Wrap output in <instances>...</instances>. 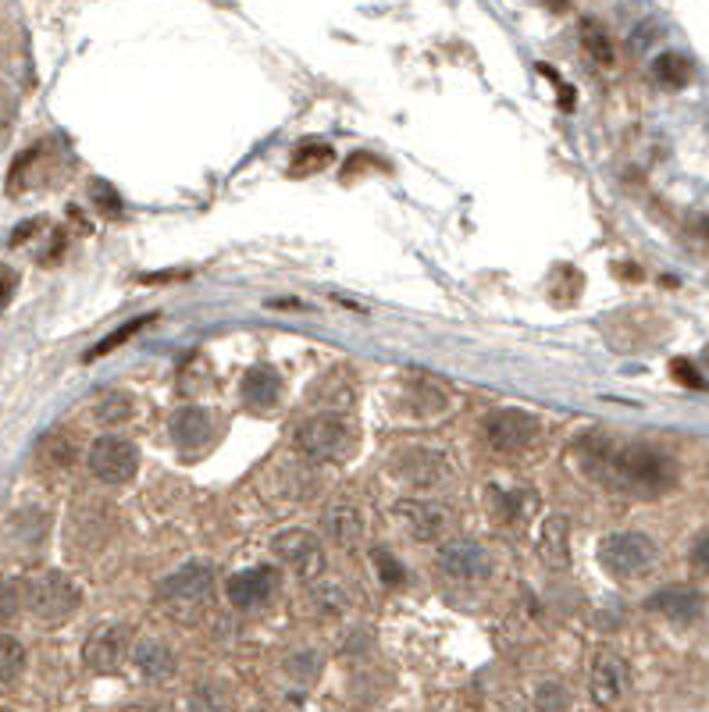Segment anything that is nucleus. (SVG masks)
<instances>
[{
	"mask_svg": "<svg viewBox=\"0 0 709 712\" xmlns=\"http://www.w3.org/2000/svg\"><path fill=\"white\" fill-rule=\"evenodd\" d=\"M581 460H585L589 474H595L603 485L624 491V496L657 499L678 485L674 456L645 442H621V438L610 435H592L581 446Z\"/></svg>",
	"mask_w": 709,
	"mask_h": 712,
	"instance_id": "obj_1",
	"label": "nucleus"
},
{
	"mask_svg": "<svg viewBox=\"0 0 709 712\" xmlns=\"http://www.w3.org/2000/svg\"><path fill=\"white\" fill-rule=\"evenodd\" d=\"M22 606L43 624H61L82 606V592L61 570H36L22 581Z\"/></svg>",
	"mask_w": 709,
	"mask_h": 712,
	"instance_id": "obj_2",
	"label": "nucleus"
},
{
	"mask_svg": "<svg viewBox=\"0 0 709 712\" xmlns=\"http://www.w3.org/2000/svg\"><path fill=\"white\" fill-rule=\"evenodd\" d=\"M599 563L616 581H631L657 563V542L642 531H613L599 542Z\"/></svg>",
	"mask_w": 709,
	"mask_h": 712,
	"instance_id": "obj_3",
	"label": "nucleus"
},
{
	"mask_svg": "<svg viewBox=\"0 0 709 712\" xmlns=\"http://www.w3.org/2000/svg\"><path fill=\"white\" fill-rule=\"evenodd\" d=\"M86 467L104 485H129L139 470V449L125 435H100L97 442L89 446Z\"/></svg>",
	"mask_w": 709,
	"mask_h": 712,
	"instance_id": "obj_4",
	"label": "nucleus"
},
{
	"mask_svg": "<svg viewBox=\"0 0 709 712\" xmlns=\"http://www.w3.org/2000/svg\"><path fill=\"white\" fill-rule=\"evenodd\" d=\"M297 446L311 460H339L353 449V425L339 413H318L297 428Z\"/></svg>",
	"mask_w": 709,
	"mask_h": 712,
	"instance_id": "obj_5",
	"label": "nucleus"
},
{
	"mask_svg": "<svg viewBox=\"0 0 709 712\" xmlns=\"http://www.w3.org/2000/svg\"><path fill=\"white\" fill-rule=\"evenodd\" d=\"M271 556L303 581H318L324 574V549L314 531L307 527H285L271 538Z\"/></svg>",
	"mask_w": 709,
	"mask_h": 712,
	"instance_id": "obj_6",
	"label": "nucleus"
},
{
	"mask_svg": "<svg viewBox=\"0 0 709 712\" xmlns=\"http://www.w3.org/2000/svg\"><path fill=\"white\" fill-rule=\"evenodd\" d=\"M482 431H485V442L496 452H521L535 442L538 417H532L528 410L506 407V410H496L493 417H485Z\"/></svg>",
	"mask_w": 709,
	"mask_h": 712,
	"instance_id": "obj_7",
	"label": "nucleus"
},
{
	"mask_svg": "<svg viewBox=\"0 0 709 712\" xmlns=\"http://www.w3.org/2000/svg\"><path fill=\"white\" fill-rule=\"evenodd\" d=\"M211 584H214V567H211V563L190 559V563H182V567L165 581L161 595H165V602H168L172 609H196V606H204V602H207Z\"/></svg>",
	"mask_w": 709,
	"mask_h": 712,
	"instance_id": "obj_8",
	"label": "nucleus"
},
{
	"mask_svg": "<svg viewBox=\"0 0 709 712\" xmlns=\"http://www.w3.org/2000/svg\"><path fill=\"white\" fill-rule=\"evenodd\" d=\"M392 514L399 517V524H404L417 542H439L453 527L449 506L431 503V499H399L392 506Z\"/></svg>",
	"mask_w": 709,
	"mask_h": 712,
	"instance_id": "obj_9",
	"label": "nucleus"
},
{
	"mask_svg": "<svg viewBox=\"0 0 709 712\" xmlns=\"http://www.w3.org/2000/svg\"><path fill=\"white\" fill-rule=\"evenodd\" d=\"M125 652H129V627L122 624H104L89 634V642L82 648V660L89 670H100V673H111L122 666Z\"/></svg>",
	"mask_w": 709,
	"mask_h": 712,
	"instance_id": "obj_10",
	"label": "nucleus"
},
{
	"mask_svg": "<svg viewBox=\"0 0 709 712\" xmlns=\"http://www.w3.org/2000/svg\"><path fill=\"white\" fill-rule=\"evenodd\" d=\"M443 570L449 577H457V581H485L488 570H493V563H488L485 549L478 542H470V538H453L443 545Z\"/></svg>",
	"mask_w": 709,
	"mask_h": 712,
	"instance_id": "obj_11",
	"label": "nucleus"
},
{
	"mask_svg": "<svg viewBox=\"0 0 709 712\" xmlns=\"http://www.w3.org/2000/svg\"><path fill=\"white\" fill-rule=\"evenodd\" d=\"M628 684H631V673L621 655L599 652L592 663V699L599 705H616L628 695Z\"/></svg>",
	"mask_w": 709,
	"mask_h": 712,
	"instance_id": "obj_12",
	"label": "nucleus"
},
{
	"mask_svg": "<svg viewBox=\"0 0 709 712\" xmlns=\"http://www.w3.org/2000/svg\"><path fill=\"white\" fill-rule=\"evenodd\" d=\"M279 588V574L271 570V567H250L243 574H235L229 577V602L235 609H253V606H264V602L275 595Z\"/></svg>",
	"mask_w": 709,
	"mask_h": 712,
	"instance_id": "obj_13",
	"label": "nucleus"
},
{
	"mask_svg": "<svg viewBox=\"0 0 709 712\" xmlns=\"http://www.w3.org/2000/svg\"><path fill=\"white\" fill-rule=\"evenodd\" d=\"M645 606L649 613H660L667 620H674V624H688V620H696L702 613V595L696 588H688V584H667V588L649 595Z\"/></svg>",
	"mask_w": 709,
	"mask_h": 712,
	"instance_id": "obj_14",
	"label": "nucleus"
},
{
	"mask_svg": "<svg viewBox=\"0 0 709 712\" xmlns=\"http://www.w3.org/2000/svg\"><path fill=\"white\" fill-rule=\"evenodd\" d=\"M396 474L407 485L428 488L446 478V460H443V452H435V449H404L396 456Z\"/></svg>",
	"mask_w": 709,
	"mask_h": 712,
	"instance_id": "obj_15",
	"label": "nucleus"
},
{
	"mask_svg": "<svg viewBox=\"0 0 709 712\" xmlns=\"http://www.w3.org/2000/svg\"><path fill=\"white\" fill-rule=\"evenodd\" d=\"M538 556L545 567L567 570L571 563V524L563 514H550L538 527Z\"/></svg>",
	"mask_w": 709,
	"mask_h": 712,
	"instance_id": "obj_16",
	"label": "nucleus"
},
{
	"mask_svg": "<svg viewBox=\"0 0 709 712\" xmlns=\"http://www.w3.org/2000/svg\"><path fill=\"white\" fill-rule=\"evenodd\" d=\"M172 442L178 449H200L211 438L214 425H211V413L204 407H178L172 413Z\"/></svg>",
	"mask_w": 709,
	"mask_h": 712,
	"instance_id": "obj_17",
	"label": "nucleus"
},
{
	"mask_svg": "<svg viewBox=\"0 0 709 712\" xmlns=\"http://www.w3.org/2000/svg\"><path fill=\"white\" fill-rule=\"evenodd\" d=\"M240 392H243V403H246V407L264 410V407H271V403H275V399L282 396V378H279L275 368H268V363H261V368H250V371H246Z\"/></svg>",
	"mask_w": 709,
	"mask_h": 712,
	"instance_id": "obj_18",
	"label": "nucleus"
},
{
	"mask_svg": "<svg viewBox=\"0 0 709 712\" xmlns=\"http://www.w3.org/2000/svg\"><path fill=\"white\" fill-rule=\"evenodd\" d=\"M133 660L143 677H150V681H165L175 673V652L165 642H157V637H143V642L133 648Z\"/></svg>",
	"mask_w": 709,
	"mask_h": 712,
	"instance_id": "obj_19",
	"label": "nucleus"
},
{
	"mask_svg": "<svg viewBox=\"0 0 709 712\" xmlns=\"http://www.w3.org/2000/svg\"><path fill=\"white\" fill-rule=\"evenodd\" d=\"M329 535L342 549H353V545L363 538V514L353 503H339L329 509Z\"/></svg>",
	"mask_w": 709,
	"mask_h": 712,
	"instance_id": "obj_20",
	"label": "nucleus"
},
{
	"mask_svg": "<svg viewBox=\"0 0 709 712\" xmlns=\"http://www.w3.org/2000/svg\"><path fill=\"white\" fill-rule=\"evenodd\" d=\"M652 79H657L660 86H667V89H681V86L692 82V61H688L684 53L667 50V53H660L657 61H652Z\"/></svg>",
	"mask_w": 709,
	"mask_h": 712,
	"instance_id": "obj_21",
	"label": "nucleus"
},
{
	"mask_svg": "<svg viewBox=\"0 0 709 712\" xmlns=\"http://www.w3.org/2000/svg\"><path fill=\"white\" fill-rule=\"evenodd\" d=\"M577 36H581V47H585V53H589V58H592L595 65H603V68L613 65V43H610L606 29L599 26L595 18H581Z\"/></svg>",
	"mask_w": 709,
	"mask_h": 712,
	"instance_id": "obj_22",
	"label": "nucleus"
},
{
	"mask_svg": "<svg viewBox=\"0 0 709 712\" xmlns=\"http://www.w3.org/2000/svg\"><path fill=\"white\" fill-rule=\"evenodd\" d=\"M94 417H97L100 425H107V428L125 425L133 417V396L129 392H104L97 399V407H94Z\"/></svg>",
	"mask_w": 709,
	"mask_h": 712,
	"instance_id": "obj_23",
	"label": "nucleus"
},
{
	"mask_svg": "<svg viewBox=\"0 0 709 712\" xmlns=\"http://www.w3.org/2000/svg\"><path fill=\"white\" fill-rule=\"evenodd\" d=\"M26 673V645L11 634H0V684H14Z\"/></svg>",
	"mask_w": 709,
	"mask_h": 712,
	"instance_id": "obj_24",
	"label": "nucleus"
},
{
	"mask_svg": "<svg viewBox=\"0 0 709 712\" xmlns=\"http://www.w3.org/2000/svg\"><path fill=\"white\" fill-rule=\"evenodd\" d=\"M329 160H332V146L329 143H300L297 154H293V164H289V172H293V175H314Z\"/></svg>",
	"mask_w": 709,
	"mask_h": 712,
	"instance_id": "obj_25",
	"label": "nucleus"
},
{
	"mask_svg": "<svg viewBox=\"0 0 709 712\" xmlns=\"http://www.w3.org/2000/svg\"><path fill=\"white\" fill-rule=\"evenodd\" d=\"M154 321V314H147V318H133V321H125L122 328H115V332L111 335H107V339H100L97 345H94V350H89L86 353V360H100V357H107V353H115L118 350V345H125V342H129L136 332H139V328H147Z\"/></svg>",
	"mask_w": 709,
	"mask_h": 712,
	"instance_id": "obj_26",
	"label": "nucleus"
},
{
	"mask_svg": "<svg viewBox=\"0 0 709 712\" xmlns=\"http://www.w3.org/2000/svg\"><path fill=\"white\" fill-rule=\"evenodd\" d=\"M40 456L54 467H68L76 460V446H71V435L68 431H50L43 442H40Z\"/></svg>",
	"mask_w": 709,
	"mask_h": 712,
	"instance_id": "obj_27",
	"label": "nucleus"
},
{
	"mask_svg": "<svg viewBox=\"0 0 709 712\" xmlns=\"http://www.w3.org/2000/svg\"><path fill=\"white\" fill-rule=\"evenodd\" d=\"M229 695L217 684H196V691L190 695V709L193 712H225Z\"/></svg>",
	"mask_w": 709,
	"mask_h": 712,
	"instance_id": "obj_28",
	"label": "nucleus"
},
{
	"mask_svg": "<svg viewBox=\"0 0 709 712\" xmlns=\"http://www.w3.org/2000/svg\"><path fill=\"white\" fill-rule=\"evenodd\" d=\"M89 199H94V204H97L107 217L122 214V196H118V189L111 186V182H104V178L89 182Z\"/></svg>",
	"mask_w": 709,
	"mask_h": 712,
	"instance_id": "obj_29",
	"label": "nucleus"
},
{
	"mask_svg": "<svg viewBox=\"0 0 709 712\" xmlns=\"http://www.w3.org/2000/svg\"><path fill=\"white\" fill-rule=\"evenodd\" d=\"M375 567H378V574H381V581H386L389 584V588H392V584H399V581H404L407 577V570H404V563H399L389 549H375Z\"/></svg>",
	"mask_w": 709,
	"mask_h": 712,
	"instance_id": "obj_30",
	"label": "nucleus"
},
{
	"mask_svg": "<svg viewBox=\"0 0 709 712\" xmlns=\"http://www.w3.org/2000/svg\"><path fill=\"white\" fill-rule=\"evenodd\" d=\"M14 115H18V104H14V97L8 94V89L0 86V146L8 143V136L14 129Z\"/></svg>",
	"mask_w": 709,
	"mask_h": 712,
	"instance_id": "obj_31",
	"label": "nucleus"
},
{
	"mask_svg": "<svg viewBox=\"0 0 709 712\" xmlns=\"http://www.w3.org/2000/svg\"><path fill=\"white\" fill-rule=\"evenodd\" d=\"M538 705H542L545 712H560L563 705H567V695H563L560 684H545V687L538 691Z\"/></svg>",
	"mask_w": 709,
	"mask_h": 712,
	"instance_id": "obj_32",
	"label": "nucleus"
},
{
	"mask_svg": "<svg viewBox=\"0 0 709 712\" xmlns=\"http://www.w3.org/2000/svg\"><path fill=\"white\" fill-rule=\"evenodd\" d=\"M670 371L678 374V381H681V386H688V389H706V381L699 378V371H696V368H692V363H688V360H674V363H670Z\"/></svg>",
	"mask_w": 709,
	"mask_h": 712,
	"instance_id": "obj_33",
	"label": "nucleus"
},
{
	"mask_svg": "<svg viewBox=\"0 0 709 712\" xmlns=\"http://www.w3.org/2000/svg\"><path fill=\"white\" fill-rule=\"evenodd\" d=\"M14 289H18V271L8 267V264H0V310H4L14 296Z\"/></svg>",
	"mask_w": 709,
	"mask_h": 712,
	"instance_id": "obj_34",
	"label": "nucleus"
},
{
	"mask_svg": "<svg viewBox=\"0 0 709 712\" xmlns=\"http://www.w3.org/2000/svg\"><path fill=\"white\" fill-rule=\"evenodd\" d=\"M40 228H47V222H43V217H32V222H22V225H18V228L11 232V246H22V243H29L32 235L40 232Z\"/></svg>",
	"mask_w": 709,
	"mask_h": 712,
	"instance_id": "obj_35",
	"label": "nucleus"
},
{
	"mask_svg": "<svg viewBox=\"0 0 709 712\" xmlns=\"http://www.w3.org/2000/svg\"><path fill=\"white\" fill-rule=\"evenodd\" d=\"M692 563L702 570V574H709V535H702L699 542H696V549H692Z\"/></svg>",
	"mask_w": 709,
	"mask_h": 712,
	"instance_id": "obj_36",
	"label": "nucleus"
},
{
	"mask_svg": "<svg viewBox=\"0 0 709 712\" xmlns=\"http://www.w3.org/2000/svg\"><path fill=\"white\" fill-rule=\"evenodd\" d=\"M538 4H542V8H550V11H556V14H560V11H567V0H538Z\"/></svg>",
	"mask_w": 709,
	"mask_h": 712,
	"instance_id": "obj_37",
	"label": "nucleus"
}]
</instances>
